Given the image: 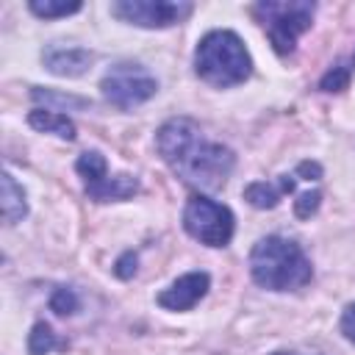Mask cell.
I'll use <instances>...</instances> for the list:
<instances>
[{"label": "cell", "mask_w": 355, "mask_h": 355, "mask_svg": "<svg viewBox=\"0 0 355 355\" xmlns=\"http://www.w3.org/2000/svg\"><path fill=\"white\" fill-rule=\"evenodd\" d=\"M155 147L178 178L202 191L222 189L236 164L230 147L208 139L202 128L186 116L164 122L155 133Z\"/></svg>", "instance_id": "cell-1"}, {"label": "cell", "mask_w": 355, "mask_h": 355, "mask_svg": "<svg viewBox=\"0 0 355 355\" xmlns=\"http://www.w3.org/2000/svg\"><path fill=\"white\" fill-rule=\"evenodd\" d=\"M250 275L261 288L294 291L311 283L313 266L297 241L283 236H266L255 241L250 252Z\"/></svg>", "instance_id": "cell-2"}, {"label": "cell", "mask_w": 355, "mask_h": 355, "mask_svg": "<svg viewBox=\"0 0 355 355\" xmlns=\"http://www.w3.org/2000/svg\"><path fill=\"white\" fill-rule=\"evenodd\" d=\"M194 72L216 86V89H227V86H239L252 75V58L241 42L239 33L233 31H211L197 42L194 50Z\"/></svg>", "instance_id": "cell-3"}, {"label": "cell", "mask_w": 355, "mask_h": 355, "mask_svg": "<svg viewBox=\"0 0 355 355\" xmlns=\"http://www.w3.org/2000/svg\"><path fill=\"white\" fill-rule=\"evenodd\" d=\"M255 19L263 25L277 55H288L297 47V39L311 28L316 3L308 0H261L252 6Z\"/></svg>", "instance_id": "cell-4"}, {"label": "cell", "mask_w": 355, "mask_h": 355, "mask_svg": "<svg viewBox=\"0 0 355 355\" xmlns=\"http://www.w3.org/2000/svg\"><path fill=\"white\" fill-rule=\"evenodd\" d=\"M183 227L191 239H197L205 247H225L233 239L236 219L227 205L205 194H194L183 208Z\"/></svg>", "instance_id": "cell-5"}, {"label": "cell", "mask_w": 355, "mask_h": 355, "mask_svg": "<svg viewBox=\"0 0 355 355\" xmlns=\"http://www.w3.org/2000/svg\"><path fill=\"white\" fill-rule=\"evenodd\" d=\"M100 92H103V97H105L111 105H116V108H122V111H130V108L147 103L150 97H155L158 80H155L141 64L119 61V64L108 67V72L103 75Z\"/></svg>", "instance_id": "cell-6"}, {"label": "cell", "mask_w": 355, "mask_h": 355, "mask_svg": "<svg viewBox=\"0 0 355 355\" xmlns=\"http://www.w3.org/2000/svg\"><path fill=\"white\" fill-rule=\"evenodd\" d=\"M75 169L83 178V189H86L89 200H94V202L128 200L139 191V180L133 175H108L105 155H100L97 150L80 153V158L75 161Z\"/></svg>", "instance_id": "cell-7"}, {"label": "cell", "mask_w": 355, "mask_h": 355, "mask_svg": "<svg viewBox=\"0 0 355 355\" xmlns=\"http://www.w3.org/2000/svg\"><path fill=\"white\" fill-rule=\"evenodd\" d=\"M191 3L186 0H116L111 3V14L122 22L139 28H169L183 22L191 14Z\"/></svg>", "instance_id": "cell-8"}, {"label": "cell", "mask_w": 355, "mask_h": 355, "mask_svg": "<svg viewBox=\"0 0 355 355\" xmlns=\"http://www.w3.org/2000/svg\"><path fill=\"white\" fill-rule=\"evenodd\" d=\"M211 277L208 272H186L178 280H172L164 291H158V305L166 311H189L208 294Z\"/></svg>", "instance_id": "cell-9"}, {"label": "cell", "mask_w": 355, "mask_h": 355, "mask_svg": "<svg viewBox=\"0 0 355 355\" xmlns=\"http://www.w3.org/2000/svg\"><path fill=\"white\" fill-rule=\"evenodd\" d=\"M42 61L58 78H80L83 72L92 69L94 53L86 50V47H78V44H58V42H53V44H47L42 50Z\"/></svg>", "instance_id": "cell-10"}, {"label": "cell", "mask_w": 355, "mask_h": 355, "mask_svg": "<svg viewBox=\"0 0 355 355\" xmlns=\"http://www.w3.org/2000/svg\"><path fill=\"white\" fill-rule=\"evenodd\" d=\"M297 186V175H280L277 186L275 183H266V180H255L244 189V200L252 205V208H275L280 202V197L288 191H294Z\"/></svg>", "instance_id": "cell-11"}, {"label": "cell", "mask_w": 355, "mask_h": 355, "mask_svg": "<svg viewBox=\"0 0 355 355\" xmlns=\"http://www.w3.org/2000/svg\"><path fill=\"white\" fill-rule=\"evenodd\" d=\"M28 125L36 128V130H42V133H53V136H58V139H67V141H72V139L78 136V133H75V122H72L67 114L50 111V108H33V111L28 114Z\"/></svg>", "instance_id": "cell-12"}, {"label": "cell", "mask_w": 355, "mask_h": 355, "mask_svg": "<svg viewBox=\"0 0 355 355\" xmlns=\"http://www.w3.org/2000/svg\"><path fill=\"white\" fill-rule=\"evenodd\" d=\"M25 214H28L25 189L14 180L11 172H3V219H6V225H17Z\"/></svg>", "instance_id": "cell-13"}, {"label": "cell", "mask_w": 355, "mask_h": 355, "mask_svg": "<svg viewBox=\"0 0 355 355\" xmlns=\"http://www.w3.org/2000/svg\"><path fill=\"white\" fill-rule=\"evenodd\" d=\"M31 97L36 103H44V108L50 111H58V108H89L92 103L86 97H78V94H64V92H55V89H31Z\"/></svg>", "instance_id": "cell-14"}, {"label": "cell", "mask_w": 355, "mask_h": 355, "mask_svg": "<svg viewBox=\"0 0 355 355\" xmlns=\"http://www.w3.org/2000/svg\"><path fill=\"white\" fill-rule=\"evenodd\" d=\"M352 72H355V53H352L349 58H344V61L333 64V67H330V69L322 75L319 89H322V92H344V89L349 86Z\"/></svg>", "instance_id": "cell-15"}, {"label": "cell", "mask_w": 355, "mask_h": 355, "mask_svg": "<svg viewBox=\"0 0 355 355\" xmlns=\"http://www.w3.org/2000/svg\"><path fill=\"white\" fill-rule=\"evenodd\" d=\"M28 8L42 19H55V17H69L80 11L83 3L80 0H31Z\"/></svg>", "instance_id": "cell-16"}, {"label": "cell", "mask_w": 355, "mask_h": 355, "mask_svg": "<svg viewBox=\"0 0 355 355\" xmlns=\"http://www.w3.org/2000/svg\"><path fill=\"white\" fill-rule=\"evenodd\" d=\"M55 347H61V341L55 338L53 327H50L47 322H36V324L31 327V333H28V352H31V355H47V352H53Z\"/></svg>", "instance_id": "cell-17"}, {"label": "cell", "mask_w": 355, "mask_h": 355, "mask_svg": "<svg viewBox=\"0 0 355 355\" xmlns=\"http://www.w3.org/2000/svg\"><path fill=\"white\" fill-rule=\"evenodd\" d=\"M80 308V300L75 294V288H67V286H58L53 294H50V311H55L58 316H69Z\"/></svg>", "instance_id": "cell-18"}, {"label": "cell", "mask_w": 355, "mask_h": 355, "mask_svg": "<svg viewBox=\"0 0 355 355\" xmlns=\"http://www.w3.org/2000/svg\"><path fill=\"white\" fill-rule=\"evenodd\" d=\"M319 202H322V191H316V189L300 194V197L294 200V216H297V219H311V214H316Z\"/></svg>", "instance_id": "cell-19"}, {"label": "cell", "mask_w": 355, "mask_h": 355, "mask_svg": "<svg viewBox=\"0 0 355 355\" xmlns=\"http://www.w3.org/2000/svg\"><path fill=\"white\" fill-rule=\"evenodd\" d=\"M294 175H297V180L300 178L302 180H319L322 178V164L319 161H300L297 169H294Z\"/></svg>", "instance_id": "cell-20"}, {"label": "cell", "mask_w": 355, "mask_h": 355, "mask_svg": "<svg viewBox=\"0 0 355 355\" xmlns=\"http://www.w3.org/2000/svg\"><path fill=\"white\" fill-rule=\"evenodd\" d=\"M341 333H344V338H347V341H352V344H355V302H352V305H347V308H344V313H341Z\"/></svg>", "instance_id": "cell-21"}, {"label": "cell", "mask_w": 355, "mask_h": 355, "mask_svg": "<svg viewBox=\"0 0 355 355\" xmlns=\"http://www.w3.org/2000/svg\"><path fill=\"white\" fill-rule=\"evenodd\" d=\"M114 272H116V277H122V280H128L133 272H136V255L133 252H125L119 261H116V266H114Z\"/></svg>", "instance_id": "cell-22"}]
</instances>
